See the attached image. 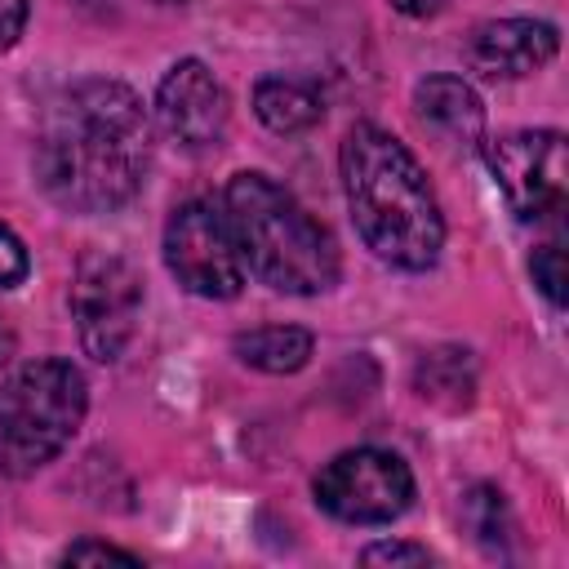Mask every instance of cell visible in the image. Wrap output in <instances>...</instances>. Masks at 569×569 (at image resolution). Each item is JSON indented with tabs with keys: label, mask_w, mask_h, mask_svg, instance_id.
<instances>
[{
	"label": "cell",
	"mask_w": 569,
	"mask_h": 569,
	"mask_svg": "<svg viewBox=\"0 0 569 569\" xmlns=\"http://www.w3.org/2000/svg\"><path fill=\"white\" fill-rule=\"evenodd\" d=\"M231 351L249 369H262V373H298L311 360L316 338L307 329H298V325H258V329L236 333Z\"/></svg>",
	"instance_id": "cell-12"
},
{
	"label": "cell",
	"mask_w": 569,
	"mask_h": 569,
	"mask_svg": "<svg viewBox=\"0 0 569 569\" xmlns=\"http://www.w3.org/2000/svg\"><path fill=\"white\" fill-rule=\"evenodd\" d=\"M142 311V276L116 253H84L71 280V320L89 360L111 365L124 356Z\"/></svg>",
	"instance_id": "cell-7"
},
{
	"label": "cell",
	"mask_w": 569,
	"mask_h": 569,
	"mask_svg": "<svg viewBox=\"0 0 569 569\" xmlns=\"http://www.w3.org/2000/svg\"><path fill=\"white\" fill-rule=\"evenodd\" d=\"M156 120L173 147L204 156L227 138L231 102H227V89L218 84V76L200 58H182L164 71V80L156 89Z\"/></svg>",
	"instance_id": "cell-9"
},
{
	"label": "cell",
	"mask_w": 569,
	"mask_h": 569,
	"mask_svg": "<svg viewBox=\"0 0 569 569\" xmlns=\"http://www.w3.org/2000/svg\"><path fill=\"white\" fill-rule=\"evenodd\" d=\"M107 565V560H116V565H138V556L133 551H124V547H111V542H93V538H80V542H71L67 551H62V565Z\"/></svg>",
	"instance_id": "cell-18"
},
{
	"label": "cell",
	"mask_w": 569,
	"mask_h": 569,
	"mask_svg": "<svg viewBox=\"0 0 569 569\" xmlns=\"http://www.w3.org/2000/svg\"><path fill=\"white\" fill-rule=\"evenodd\" d=\"M462 525L471 529V538L489 551V556H507V542H511V511H507V498L493 489V485H476L467 489L462 498Z\"/></svg>",
	"instance_id": "cell-15"
},
{
	"label": "cell",
	"mask_w": 569,
	"mask_h": 569,
	"mask_svg": "<svg viewBox=\"0 0 569 569\" xmlns=\"http://www.w3.org/2000/svg\"><path fill=\"white\" fill-rule=\"evenodd\" d=\"M27 27V0H0V53L18 44Z\"/></svg>",
	"instance_id": "cell-20"
},
{
	"label": "cell",
	"mask_w": 569,
	"mask_h": 569,
	"mask_svg": "<svg viewBox=\"0 0 569 569\" xmlns=\"http://www.w3.org/2000/svg\"><path fill=\"white\" fill-rule=\"evenodd\" d=\"M164 267L169 276L209 302H227L244 289V262L222 204L196 196L182 200L164 222Z\"/></svg>",
	"instance_id": "cell-5"
},
{
	"label": "cell",
	"mask_w": 569,
	"mask_h": 569,
	"mask_svg": "<svg viewBox=\"0 0 569 569\" xmlns=\"http://www.w3.org/2000/svg\"><path fill=\"white\" fill-rule=\"evenodd\" d=\"M89 382L71 360H31L0 382V476L22 480L53 462L80 431Z\"/></svg>",
	"instance_id": "cell-4"
},
{
	"label": "cell",
	"mask_w": 569,
	"mask_h": 569,
	"mask_svg": "<svg viewBox=\"0 0 569 569\" xmlns=\"http://www.w3.org/2000/svg\"><path fill=\"white\" fill-rule=\"evenodd\" d=\"M560 49V31L542 18H498L476 27L467 58L489 80H520L542 71Z\"/></svg>",
	"instance_id": "cell-10"
},
{
	"label": "cell",
	"mask_w": 569,
	"mask_h": 569,
	"mask_svg": "<svg viewBox=\"0 0 569 569\" xmlns=\"http://www.w3.org/2000/svg\"><path fill=\"white\" fill-rule=\"evenodd\" d=\"M253 116L271 129V133H302L311 124H320L325 107L320 93L307 80H284V76H267L253 84Z\"/></svg>",
	"instance_id": "cell-13"
},
{
	"label": "cell",
	"mask_w": 569,
	"mask_h": 569,
	"mask_svg": "<svg viewBox=\"0 0 569 569\" xmlns=\"http://www.w3.org/2000/svg\"><path fill=\"white\" fill-rule=\"evenodd\" d=\"M342 196L365 249L400 271L436 267L445 249V213L418 156L382 124H356L338 151Z\"/></svg>",
	"instance_id": "cell-2"
},
{
	"label": "cell",
	"mask_w": 569,
	"mask_h": 569,
	"mask_svg": "<svg viewBox=\"0 0 569 569\" xmlns=\"http://www.w3.org/2000/svg\"><path fill=\"white\" fill-rule=\"evenodd\" d=\"M151 116L120 80H76L49 98L31 169L40 191L67 213H111L129 204L151 169Z\"/></svg>",
	"instance_id": "cell-1"
},
{
	"label": "cell",
	"mask_w": 569,
	"mask_h": 569,
	"mask_svg": "<svg viewBox=\"0 0 569 569\" xmlns=\"http://www.w3.org/2000/svg\"><path fill=\"white\" fill-rule=\"evenodd\" d=\"M316 502L342 525H391L413 507V471L391 449H347L316 476Z\"/></svg>",
	"instance_id": "cell-6"
},
{
	"label": "cell",
	"mask_w": 569,
	"mask_h": 569,
	"mask_svg": "<svg viewBox=\"0 0 569 569\" xmlns=\"http://www.w3.org/2000/svg\"><path fill=\"white\" fill-rule=\"evenodd\" d=\"M529 276H533V284L542 289V298H547L551 307L565 302V249H560L556 240L542 244V249H533V258H529Z\"/></svg>",
	"instance_id": "cell-16"
},
{
	"label": "cell",
	"mask_w": 569,
	"mask_h": 569,
	"mask_svg": "<svg viewBox=\"0 0 569 569\" xmlns=\"http://www.w3.org/2000/svg\"><path fill=\"white\" fill-rule=\"evenodd\" d=\"M413 387H418L422 400L445 405V409L471 405V391H476L471 351H462V347H436V351H427L418 360V369H413Z\"/></svg>",
	"instance_id": "cell-14"
},
{
	"label": "cell",
	"mask_w": 569,
	"mask_h": 569,
	"mask_svg": "<svg viewBox=\"0 0 569 569\" xmlns=\"http://www.w3.org/2000/svg\"><path fill=\"white\" fill-rule=\"evenodd\" d=\"M391 9L405 18H436L445 9V0H391Z\"/></svg>",
	"instance_id": "cell-21"
},
{
	"label": "cell",
	"mask_w": 569,
	"mask_h": 569,
	"mask_svg": "<svg viewBox=\"0 0 569 569\" xmlns=\"http://www.w3.org/2000/svg\"><path fill=\"white\" fill-rule=\"evenodd\" d=\"M13 347H18V338H13V329H9L4 320H0V369H4L9 360H13Z\"/></svg>",
	"instance_id": "cell-22"
},
{
	"label": "cell",
	"mask_w": 569,
	"mask_h": 569,
	"mask_svg": "<svg viewBox=\"0 0 569 569\" xmlns=\"http://www.w3.org/2000/svg\"><path fill=\"white\" fill-rule=\"evenodd\" d=\"M222 213L231 222L244 271H253L267 289L311 298L338 284L333 236L276 178L258 169L236 173L222 191Z\"/></svg>",
	"instance_id": "cell-3"
},
{
	"label": "cell",
	"mask_w": 569,
	"mask_h": 569,
	"mask_svg": "<svg viewBox=\"0 0 569 569\" xmlns=\"http://www.w3.org/2000/svg\"><path fill=\"white\" fill-rule=\"evenodd\" d=\"M27 271H31V258H27V244L0 222V289H13V284H22L27 280Z\"/></svg>",
	"instance_id": "cell-17"
},
{
	"label": "cell",
	"mask_w": 569,
	"mask_h": 569,
	"mask_svg": "<svg viewBox=\"0 0 569 569\" xmlns=\"http://www.w3.org/2000/svg\"><path fill=\"white\" fill-rule=\"evenodd\" d=\"M360 560L365 565H427L431 551L418 547V542H373V547L360 551Z\"/></svg>",
	"instance_id": "cell-19"
},
{
	"label": "cell",
	"mask_w": 569,
	"mask_h": 569,
	"mask_svg": "<svg viewBox=\"0 0 569 569\" xmlns=\"http://www.w3.org/2000/svg\"><path fill=\"white\" fill-rule=\"evenodd\" d=\"M418 120L449 147H480L485 142V102L462 76H427L413 84Z\"/></svg>",
	"instance_id": "cell-11"
},
{
	"label": "cell",
	"mask_w": 569,
	"mask_h": 569,
	"mask_svg": "<svg viewBox=\"0 0 569 569\" xmlns=\"http://www.w3.org/2000/svg\"><path fill=\"white\" fill-rule=\"evenodd\" d=\"M485 147V164L502 187L511 213L520 222H542L565 209L569 196V164H565V133L560 129H516Z\"/></svg>",
	"instance_id": "cell-8"
}]
</instances>
